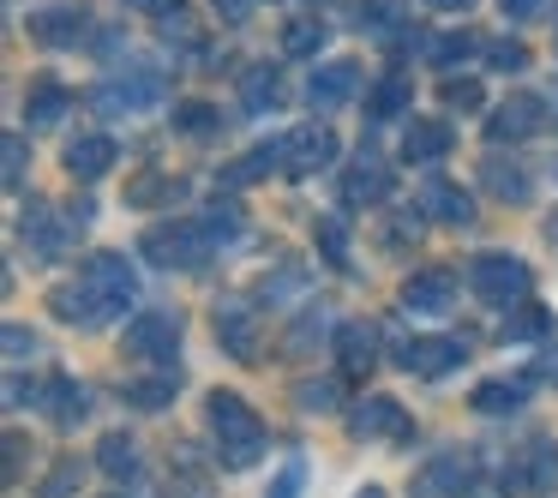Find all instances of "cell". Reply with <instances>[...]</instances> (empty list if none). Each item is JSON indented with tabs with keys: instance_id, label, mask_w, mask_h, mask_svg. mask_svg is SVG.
<instances>
[{
	"instance_id": "41",
	"label": "cell",
	"mask_w": 558,
	"mask_h": 498,
	"mask_svg": "<svg viewBox=\"0 0 558 498\" xmlns=\"http://www.w3.org/2000/svg\"><path fill=\"white\" fill-rule=\"evenodd\" d=\"M486 61L498 66V73H522V66H529V49H522V42H486Z\"/></svg>"
},
{
	"instance_id": "14",
	"label": "cell",
	"mask_w": 558,
	"mask_h": 498,
	"mask_svg": "<svg viewBox=\"0 0 558 498\" xmlns=\"http://www.w3.org/2000/svg\"><path fill=\"white\" fill-rule=\"evenodd\" d=\"M85 25H90L85 7H43V13H31V37L49 42V49H73V42H85Z\"/></svg>"
},
{
	"instance_id": "3",
	"label": "cell",
	"mask_w": 558,
	"mask_h": 498,
	"mask_svg": "<svg viewBox=\"0 0 558 498\" xmlns=\"http://www.w3.org/2000/svg\"><path fill=\"white\" fill-rule=\"evenodd\" d=\"M469 289L486 306H522L534 289V270L517 253H481V258H469Z\"/></svg>"
},
{
	"instance_id": "26",
	"label": "cell",
	"mask_w": 558,
	"mask_h": 498,
	"mask_svg": "<svg viewBox=\"0 0 558 498\" xmlns=\"http://www.w3.org/2000/svg\"><path fill=\"white\" fill-rule=\"evenodd\" d=\"M241 97H246V109H253V114L277 109V102H282V73H277V66H246V73H241Z\"/></svg>"
},
{
	"instance_id": "27",
	"label": "cell",
	"mask_w": 558,
	"mask_h": 498,
	"mask_svg": "<svg viewBox=\"0 0 558 498\" xmlns=\"http://www.w3.org/2000/svg\"><path fill=\"white\" fill-rule=\"evenodd\" d=\"M409 102H414V78H409V73H390L385 85L366 97V114H373V121H397Z\"/></svg>"
},
{
	"instance_id": "19",
	"label": "cell",
	"mask_w": 558,
	"mask_h": 498,
	"mask_svg": "<svg viewBox=\"0 0 558 498\" xmlns=\"http://www.w3.org/2000/svg\"><path fill=\"white\" fill-rule=\"evenodd\" d=\"M49 306L66 318V325H85V330L109 325V318H102V306H97V294L85 289V277H73V282H54V289H49Z\"/></svg>"
},
{
	"instance_id": "43",
	"label": "cell",
	"mask_w": 558,
	"mask_h": 498,
	"mask_svg": "<svg viewBox=\"0 0 558 498\" xmlns=\"http://www.w3.org/2000/svg\"><path fill=\"white\" fill-rule=\"evenodd\" d=\"M0 162H7V186H19V181H25V138H19V133H7V145H0Z\"/></svg>"
},
{
	"instance_id": "49",
	"label": "cell",
	"mask_w": 558,
	"mask_h": 498,
	"mask_svg": "<svg viewBox=\"0 0 558 498\" xmlns=\"http://www.w3.org/2000/svg\"><path fill=\"white\" fill-rule=\"evenodd\" d=\"M534 7H541V0H505V13H510V19H529Z\"/></svg>"
},
{
	"instance_id": "12",
	"label": "cell",
	"mask_w": 558,
	"mask_h": 498,
	"mask_svg": "<svg viewBox=\"0 0 558 498\" xmlns=\"http://www.w3.org/2000/svg\"><path fill=\"white\" fill-rule=\"evenodd\" d=\"M349 433L354 438H409V414H402L397 397H366L349 414Z\"/></svg>"
},
{
	"instance_id": "37",
	"label": "cell",
	"mask_w": 558,
	"mask_h": 498,
	"mask_svg": "<svg viewBox=\"0 0 558 498\" xmlns=\"http://www.w3.org/2000/svg\"><path fill=\"white\" fill-rule=\"evenodd\" d=\"M541 330H546V306L522 301L517 318H505V330H498V337H505V342H529V337H541Z\"/></svg>"
},
{
	"instance_id": "33",
	"label": "cell",
	"mask_w": 558,
	"mask_h": 498,
	"mask_svg": "<svg viewBox=\"0 0 558 498\" xmlns=\"http://www.w3.org/2000/svg\"><path fill=\"white\" fill-rule=\"evenodd\" d=\"M325 49V25H318V19H294L289 31H282V54H294V61H301V54H318Z\"/></svg>"
},
{
	"instance_id": "6",
	"label": "cell",
	"mask_w": 558,
	"mask_h": 498,
	"mask_svg": "<svg viewBox=\"0 0 558 498\" xmlns=\"http://www.w3.org/2000/svg\"><path fill=\"white\" fill-rule=\"evenodd\" d=\"M337 133L330 126H294L289 138H282V174H318L337 162Z\"/></svg>"
},
{
	"instance_id": "4",
	"label": "cell",
	"mask_w": 558,
	"mask_h": 498,
	"mask_svg": "<svg viewBox=\"0 0 558 498\" xmlns=\"http://www.w3.org/2000/svg\"><path fill=\"white\" fill-rule=\"evenodd\" d=\"M78 277H85V289L97 294V306H102V318H121L126 306H133V265H126L121 253H97V258H85V270H78Z\"/></svg>"
},
{
	"instance_id": "47",
	"label": "cell",
	"mask_w": 558,
	"mask_h": 498,
	"mask_svg": "<svg viewBox=\"0 0 558 498\" xmlns=\"http://www.w3.org/2000/svg\"><path fill=\"white\" fill-rule=\"evenodd\" d=\"M217 13L229 19V25H241V19L253 13V0H217Z\"/></svg>"
},
{
	"instance_id": "18",
	"label": "cell",
	"mask_w": 558,
	"mask_h": 498,
	"mask_svg": "<svg viewBox=\"0 0 558 498\" xmlns=\"http://www.w3.org/2000/svg\"><path fill=\"white\" fill-rule=\"evenodd\" d=\"M43 409H49V421H54V426H78V421L90 414V390L78 385V378L54 373L49 385H43Z\"/></svg>"
},
{
	"instance_id": "24",
	"label": "cell",
	"mask_w": 558,
	"mask_h": 498,
	"mask_svg": "<svg viewBox=\"0 0 558 498\" xmlns=\"http://www.w3.org/2000/svg\"><path fill=\"white\" fill-rule=\"evenodd\" d=\"M450 157V126L445 121H414L402 133V162H438Z\"/></svg>"
},
{
	"instance_id": "36",
	"label": "cell",
	"mask_w": 558,
	"mask_h": 498,
	"mask_svg": "<svg viewBox=\"0 0 558 498\" xmlns=\"http://www.w3.org/2000/svg\"><path fill=\"white\" fill-rule=\"evenodd\" d=\"M174 133L210 138V133H217V109H210V102H181V109H174Z\"/></svg>"
},
{
	"instance_id": "38",
	"label": "cell",
	"mask_w": 558,
	"mask_h": 498,
	"mask_svg": "<svg viewBox=\"0 0 558 498\" xmlns=\"http://www.w3.org/2000/svg\"><path fill=\"white\" fill-rule=\"evenodd\" d=\"M198 222H205L210 241H234V234H241V210H234V205H210Z\"/></svg>"
},
{
	"instance_id": "20",
	"label": "cell",
	"mask_w": 558,
	"mask_h": 498,
	"mask_svg": "<svg viewBox=\"0 0 558 498\" xmlns=\"http://www.w3.org/2000/svg\"><path fill=\"white\" fill-rule=\"evenodd\" d=\"M481 181H486V193L505 198V205H529V198H534V174L522 169V162L493 157V162H481Z\"/></svg>"
},
{
	"instance_id": "11",
	"label": "cell",
	"mask_w": 558,
	"mask_h": 498,
	"mask_svg": "<svg viewBox=\"0 0 558 498\" xmlns=\"http://www.w3.org/2000/svg\"><path fill=\"white\" fill-rule=\"evenodd\" d=\"M450 301H457V270H414L409 282H402V306L409 313H450Z\"/></svg>"
},
{
	"instance_id": "31",
	"label": "cell",
	"mask_w": 558,
	"mask_h": 498,
	"mask_svg": "<svg viewBox=\"0 0 558 498\" xmlns=\"http://www.w3.org/2000/svg\"><path fill=\"white\" fill-rule=\"evenodd\" d=\"M78 486H85V462H78V457H61V462H54V469L37 481V498H73Z\"/></svg>"
},
{
	"instance_id": "16",
	"label": "cell",
	"mask_w": 558,
	"mask_h": 498,
	"mask_svg": "<svg viewBox=\"0 0 558 498\" xmlns=\"http://www.w3.org/2000/svg\"><path fill=\"white\" fill-rule=\"evenodd\" d=\"M354 85H361V66H354V61H330V66H318V73H313L306 102H313L318 114H330V109H342V102L354 97Z\"/></svg>"
},
{
	"instance_id": "51",
	"label": "cell",
	"mask_w": 558,
	"mask_h": 498,
	"mask_svg": "<svg viewBox=\"0 0 558 498\" xmlns=\"http://www.w3.org/2000/svg\"><path fill=\"white\" fill-rule=\"evenodd\" d=\"M361 498H385V493H378V486H366V493H361Z\"/></svg>"
},
{
	"instance_id": "29",
	"label": "cell",
	"mask_w": 558,
	"mask_h": 498,
	"mask_svg": "<svg viewBox=\"0 0 558 498\" xmlns=\"http://www.w3.org/2000/svg\"><path fill=\"white\" fill-rule=\"evenodd\" d=\"M174 390H181V373L169 366L162 378H133V385H126V402H138V409H169Z\"/></svg>"
},
{
	"instance_id": "22",
	"label": "cell",
	"mask_w": 558,
	"mask_h": 498,
	"mask_svg": "<svg viewBox=\"0 0 558 498\" xmlns=\"http://www.w3.org/2000/svg\"><path fill=\"white\" fill-rule=\"evenodd\" d=\"M421 205L433 210L438 222H450V229H469V222H474V198L462 193L457 181H426L421 186Z\"/></svg>"
},
{
	"instance_id": "8",
	"label": "cell",
	"mask_w": 558,
	"mask_h": 498,
	"mask_svg": "<svg viewBox=\"0 0 558 498\" xmlns=\"http://www.w3.org/2000/svg\"><path fill=\"white\" fill-rule=\"evenodd\" d=\"M474 450H445V457H433L421 474H414V498H457L462 486L474 481Z\"/></svg>"
},
{
	"instance_id": "17",
	"label": "cell",
	"mask_w": 558,
	"mask_h": 498,
	"mask_svg": "<svg viewBox=\"0 0 558 498\" xmlns=\"http://www.w3.org/2000/svg\"><path fill=\"white\" fill-rule=\"evenodd\" d=\"M330 349H337V361L349 366V373H373L378 330L366 325V318H342V325H337V337H330Z\"/></svg>"
},
{
	"instance_id": "42",
	"label": "cell",
	"mask_w": 558,
	"mask_h": 498,
	"mask_svg": "<svg viewBox=\"0 0 558 498\" xmlns=\"http://www.w3.org/2000/svg\"><path fill=\"white\" fill-rule=\"evenodd\" d=\"M474 49H481V37H469V31H462V37H445V42H438L433 61H438V66H457V61H469Z\"/></svg>"
},
{
	"instance_id": "2",
	"label": "cell",
	"mask_w": 558,
	"mask_h": 498,
	"mask_svg": "<svg viewBox=\"0 0 558 498\" xmlns=\"http://www.w3.org/2000/svg\"><path fill=\"white\" fill-rule=\"evenodd\" d=\"M138 253H145L150 265H162V270H198L210 253H217V241L205 234L198 217H169V222H150V229L138 234Z\"/></svg>"
},
{
	"instance_id": "28",
	"label": "cell",
	"mask_w": 558,
	"mask_h": 498,
	"mask_svg": "<svg viewBox=\"0 0 558 498\" xmlns=\"http://www.w3.org/2000/svg\"><path fill=\"white\" fill-rule=\"evenodd\" d=\"M270 169H282V145H258V150H246L241 162H229V169H222V181H229V186H253V181H265Z\"/></svg>"
},
{
	"instance_id": "44",
	"label": "cell",
	"mask_w": 558,
	"mask_h": 498,
	"mask_svg": "<svg viewBox=\"0 0 558 498\" xmlns=\"http://www.w3.org/2000/svg\"><path fill=\"white\" fill-rule=\"evenodd\" d=\"M301 486H306V469H301V462H289V469L277 474V486H270L265 498H301Z\"/></svg>"
},
{
	"instance_id": "30",
	"label": "cell",
	"mask_w": 558,
	"mask_h": 498,
	"mask_svg": "<svg viewBox=\"0 0 558 498\" xmlns=\"http://www.w3.org/2000/svg\"><path fill=\"white\" fill-rule=\"evenodd\" d=\"M97 462H102V474H114V481H126V474L138 469V445H133L126 433H109V438L97 445Z\"/></svg>"
},
{
	"instance_id": "48",
	"label": "cell",
	"mask_w": 558,
	"mask_h": 498,
	"mask_svg": "<svg viewBox=\"0 0 558 498\" xmlns=\"http://www.w3.org/2000/svg\"><path fill=\"white\" fill-rule=\"evenodd\" d=\"M541 378H553V385H558V342H546V354H541Z\"/></svg>"
},
{
	"instance_id": "7",
	"label": "cell",
	"mask_w": 558,
	"mask_h": 498,
	"mask_svg": "<svg viewBox=\"0 0 558 498\" xmlns=\"http://www.w3.org/2000/svg\"><path fill=\"white\" fill-rule=\"evenodd\" d=\"M546 126V102L534 97V90H517V97H505L493 109V121H486V138H493V145H517V138H534Z\"/></svg>"
},
{
	"instance_id": "39",
	"label": "cell",
	"mask_w": 558,
	"mask_h": 498,
	"mask_svg": "<svg viewBox=\"0 0 558 498\" xmlns=\"http://www.w3.org/2000/svg\"><path fill=\"white\" fill-rule=\"evenodd\" d=\"M325 337H337V325H330V318H301V325L289 330V349H294V354H306L313 342H325Z\"/></svg>"
},
{
	"instance_id": "9",
	"label": "cell",
	"mask_w": 558,
	"mask_h": 498,
	"mask_svg": "<svg viewBox=\"0 0 558 498\" xmlns=\"http://www.w3.org/2000/svg\"><path fill=\"white\" fill-rule=\"evenodd\" d=\"M162 97V78L145 73V78H109V85L90 90V109L97 114H133V109H150Z\"/></svg>"
},
{
	"instance_id": "35",
	"label": "cell",
	"mask_w": 558,
	"mask_h": 498,
	"mask_svg": "<svg viewBox=\"0 0 558 498\" xmlns=\"http://www.w3.org/2000/svg\"><path fill=\"white\" fill-rule=\"evenodd\" d=\"M337 397H342L337 378H306V385H294V402H301L306 414H330V409H337Z\"/></svg>"
},
{
	"instance_id": "50",
	"label": "cell",
	"mask_w": 558,
	"mask_h": 498,
	"mask_svg": "<svg viewBox=\"0 0 558 498\" xmlns=\"http://www.w3.org/2000/svg\"><path fill=\"white\" fill-rule=\"evenodd\" d=\"M426 7H438V13H469L474 0H426Z\"/></svg>"
},
{
	"instance_id": "23",
	"label": "cell",
	"mask_w": 558,
	"mask_h": 498,
	"mask_svg": "<svg viewBox=\"0 0 558 498\" xmlns=\"http://www.w3.org/2000/svg\"><path fill=\"white\" fill-rule=\"evenodd\" d=\"M66 109H73V90H66L61 78H37V85L25 90V121L31 126H54Z\"/></svg>"
},
{
	"instance_id": "32",
	"label": "cell",
	"mask_w": 558,
	"mask_h": 498,
	"mask_svg": "<svg viewBox=\"0 0 558 498\" xmlns=\"http://www.w3.org/2000/svg\"><path fill=\"white\" fill-rule=\"evenodd\" d=\"M174 193H181V181H169V174H138V181L126 186V205L150 210V205H169Z\"/></svg>"
},
{
	"instance_id": "21",
	"label": "cell",
	"mask_w": 558,
	"mask_h": 498,
	"mask_svg": "<svg viewBox=\"0 0 558 498\" xmlns=\"http://www.w3.org/2000/svg\"><path fill=\"white\" fill-rule=\"evenodd\" d=\"M217 337L234 361H258V318L246 306H217Z\"/></svg>"
},
{
	"instance_id": "1",
	"label": "cell",
	"mask_w": 558,
	"mask_h": 498,
	"mask_svg": "<svg viewBox=\"0 0 558 498\" xmlns=\"http://www.w3.org/2000/svg\"><path fill=\"white\" fill-rule=\"evenodd\" d=\"M205 414H210V438H217V450H222L229 469H253V462L265 457V421L246 409V397H234V390H210Z\"/></svg>"
},
{
	"instance_id": "46",
	"label": "cell",
	"mask_w": 558,
	"mask_h": 498,
	"mask_svg": "<svg viewBox=\"0 0 558 498\" xmlns=\"http://www.w3.org/2000/svg\"><path fill=\"white\" fill-rule=\"evenodd\" d=\"M162 37H169V42H198V31H193V19H186V13H169V19H162Z\"/></svg>"
},
{
	"instance_id": "25",
	"label": "cell",
	"mask_w": 558,
	"mask_h": 498,
	"mask_svg": "<svg viewBox=\"0 0 558 498\" xmlns=\"http://www.w3.org/2000/svg\"><path fill=\"white\" fill-rule=\"evenodd\" d=\"M474 409L481 414H510L529 402V378H486V385H474Z\"/></svg>"
},
{
	"instance_id": "52",
	"label": "cell",
	"mask_w": 558,
	"mask_h": 498,
	"mask_svg": "<svg viewBox=\"0 0 558 498\" xmlns=\"http://www.w3.org/2000/svg\"><path fill=\"white\" fill-rule=\"evenodd\" d=\"M138 7H162V0H138Z\"/></svg>"
},
{
	"instance_id": "40",
	"label": "cell",
	"mask_w": 558,
	"mask_h": 498,
	"mask_svg": "<svg viewBox=\"0 0 558 498\" xmlns=\"http://www.w3.org/2000/svg\"><path fill=\"white\" fill-rule=\"evenodd\" d=\"M445 109H481V78H445Z\"/></svg>"
},
{
	"instance_id": "34",
	"label": "cell",
	"mask_w": 558,
	"mask_h": 498,
	"mask_svg": "<svg viewBox=\"0 0 558 498\" xmlns=\"http://www.w3.org/2000/svg\"><path fill=\"white\" fill-rule=\"evenodd\" d=\"M318 253L337 270H349V222L342 217H318Z\"/></svg>"
},
{
	"instance_id": "15",
	"label": "cell",
	"mask_w": 558,
	"mask_h": 498,
	"mask_svg": "<svg viewBox=\"0 0 558 498\" xmlns=\"http://www.w3.org/2000/svg\"><path fill=\"white\" fill-rule=\"evenodd\" d=\"M114 157H121V145H114L109 133H85L66 145V174L73 181H102V174L114 169Z\"/></svg>"
},
{
	"instance_id": "45",
	"label": "cell",
	"mask_w": 558,
	"mask_h": 498,
	"mask_svg": "<svg viewBox=\"0 0 558 498\" xmlns=\"http://www.w3.org/2000/svg\"><path fill=\"white\" fill-rule=\"evenodd\" d=\"M7 354H13V361H25V354H37V337H31L25 325H7Z\"/></svg>"
},
{
	"instance_id": "13",
	"label": "cell",
	"mask_w": 558,
	"mask_h": 498,
	"mask_svg": "<svg viewBox=\"0 0 558 498\" xmlns=\"http://www.w3.org/2000/svg\"><path fill=\"white\" fill-rule=\"evenodd\" d=\"M462 354H469V349H462L457 337H414V342H402V366L421 373V378H445Z\"/></svg>"
},
{
	"instance_id": "5",
	"label": "cell",
	"mask_w": 558,
	"mask_h": 498,
	"mask_svg": "<svg viewBox=\"0 0 558 498\" xmlns=\"http://www.w3.org/2000/svg\"><path fill=\"white\" fill-rule=\"evenodd\" d=\"M126 349H133L138 361L169 366L174 349H181V313H138L133 325H126Z\"/></svg>"
},
{
	"instance_id": "10",
	"label": "cell",
	"mask_w": 558,
	"mask_h": 498,
	"mask_svg": "<svg viewBox=\"0 0 558 498\" xmlns=\"http://www.w3.org/2000/svg\"><path fill=\"white\" fill-rule=\"evenodd\" d=\"M390 186H397V174L385 169V157L361 150L354 169L342 174V205H378V198H390Z\"/></svg>"
}]
</instances>
